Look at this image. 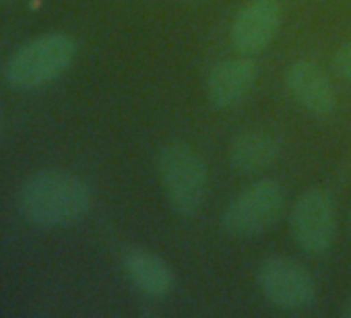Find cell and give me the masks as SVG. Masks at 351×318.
Listing matches in <instances>:
<instances>
[{"mask_svg":"<svg viewBox=\"0 0 351 318\" xmlns=\"http://www.w3.org/2000/svg\"><path fill=\"white\" fill-rule=\"evenodd\" d=\"M91 186L66 170H42L32 174L19 191L23 219L42 230L69 228L91 211Z\"/></svg>","mask_w":351,"mask_h":318,"instance_id":"cell-1","label":"cell"},{"mask_svg":"<svg viewBox=\"0 0 351 318\" xmlns=\"http://www.w3.org/2000/svg\"><path fill=\"white\" fill-rule=\"evenodd\" d=\"M157 176L169 209L180 217H195L207 197L209 174L203 157L186 143H167L157 155Z\"/></svg>","mask_w":351,"mask_h":318,"instance_id":"cell-2","label":"cell"},{"mask_svg":"<svg viewBox=\"0 0 351 318\" xmlns=\"http://www.w3.org/2000/svg\"><path fill=\"white\" fill-rule=\"evenodd\" d=\"M77 42L69 34L50 32L21 46L5 66V79L13 89L38 91L58 81L75 62Z\"/></svg>","mask_w":351,"mask_h":318,"instance_id":"cell-3","label":"cell"},{"mask_svg":"<svg viewBox=\"0 0 351 318\" xmlns=\"http://www.w3.org/2000/svg\"><path fill=\"white\" fill-rule=\"evenodd\" d=\"M285 211L283 186L273 178H261L240 191L223 209L219 225L228 238L246 240L271 230Z\"/></svg>","mask_w":351,"mask_h":318,"instance_id":"cell-4","label":"cell"},{"mask_svg":"<svg viewBox=\"0 0 351 318\" xmlns=\"http://www.w3.org/2000/svg\"><path fill=\"white\" fill-rule=\"evenodd\" d=\"M256 285L269 306L287 314L308 312L318 299L312 273L300 260L283 254L263 258L256 269Z\"/></svg>","mask_w":351,"mask_h":318,"instance_id":"cell-5","label":"cell"},{"mask_svg":"<svg viewBox=\"0 0 351 318\" xmlns=\"http://www.w3.org/2000/svg\"><path fill=\"white\" fill-rule=\"evenodd\" d=\"M337 213L328 191L320 186L306 188L289 211V234L293 244L310 254L322 256L335 242Z\"/></svg>","mask_w":351,"mask_h":318,"instance_id":"cell-6","label":"cell"},{"mask_svg":"<svg viewBox=\"0 0 351 318\" xmlns=\"http://www.w3.org/2000/svg\"><path fill=\"white\" fill-rule=\"evenodd\" d=\"M279 27V0H246L232 21L230 42L240 54L254 56L271 46Z\"/></svg>","mask_w":351,"mask_h":318,"instance_id":"cell-7","label":"cell"},{"mask_svg":"<svg viewBox=\"0 0 351 318\" xmlns=\"http://www.w3.org/2000/svg\"><path fill=\"white\" fill-rule=\"evenodd\" d=\"M258 79V64L252 56L242 54L217 62L207 75V97L217 110L240 106Z\"/></svg>","mask_w":351,"mask_h":318,"instance_id":"cell-8","label":"cell"},{"mask_svg":"<svg viewBox=\"0 0 351 318\" xmlns=\"http://www.w3.org/2000/svg\"><path fill=\"white\" fill-rule=\"evenodd\" d=\"M285 85L291 97L312 116H328L337 106V93L328 73L314 60L300 58L285 71Z\"/></svg>","mask_w":351,"mask_h":318,"instance_id":"cell-9","label":"cell"},{"mask_svg":"<svg viewBox=\"0 0 351 318\" xmlns=\"http://www.w3.org/2000/svg\"><path fill=\"white\" fill-rule=\"evenodd\" d=\"M281 138L269 128H248L238 132L228 149V159L234 172L254 176L271 170L281 157Z\"/></svg>","mask_w":351,"mask_h":318,"instance_id":"cell-10","label":"cell"},{"mask_svg":"<svg viewBox=\"0 0 351 318\" xmlns=\"http://www.w3.org/2000/svg\"><path fill=\"white\" fill-rule=\"evenodd\" d=\"M122 269L130 285L147 297H165L173 285L176 275L171 267L147 248H128L122 254Z\"/></svg>","mask_w":351,"mask_h":318,"instance_id":"cell-11","label":"cell"},{"mask_svg":"<svg viewBox=\"0 0 351 318\" xmlns=\"http://www.w3.org/2000/svg\"><path fill=\"white\" fill-rule=\"evenodd\" d=\"M330 69L339 79L351 81V40L345 42L332 56L330 60Z\"/></svg>","mask_w":351,"mask_h":318,"instance_id":"cell-12","label":"cell"},{"mask_svg":"<svg viewBox=\"0 0 351 318\" xmlns=\"http://www.w3.org/2000/svg\"><path fill=\"white\" fill-rule=\"evenodd\" d=\"M341 316H345V318H351V295L345 299V304H343V310H341Z\"/></svg>","mask_w":351,"mask_h":318,"instance_id":"cell-13","label":"cell"},{"mask_svg":"<svg viewBox=\"0 0 351 318\" xmlns=\"http://www.w3.org/2000/svg\"><path fill=\"white\" fill-rule=\"evenodd\" d=\"M347 232L351 236V209H349V215H347Z\"/></svg>","mask_w":351,"mask_h":318,"instance_id":"cell-14","label":"cell"},{"mask_svg":"<svg viewBox=\"0 0 351 318\" xmlns=\"http://www.w3.org/2000/svg\"><path fill=\"white\" fill-rule=\"evenodd\" d=\"M0 128H3V116H0Z\"/></svg>","mask_w":351,"mask_h":318,"instance_id":"cell-15","label":"cell"}]
</instances>
